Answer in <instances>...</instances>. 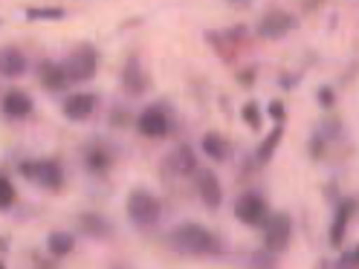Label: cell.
<instances>
[{"label": "cell", "instance_id": "cell-5", "mask_svg": "<svg viewBox=\"0 0 359 269\" xmlns=\"http://www.w3.org/2000/svg\"><path fill=\"white\" fill-rule=\"evenodd\" d=\"M261 229H264V249L278 255L290 246V237H293V220H290L287 212H276V214H266Z\"/></svg>", "mask_w": 359, "mask_h": 269}, {"label": "cell", "instance_id": "cell-12", "mask_svg": "<svg viewBox=\"0 0 359 269\" xmlns=\"http://www.w3.org/2000/svg\"><path fill=\"white\" fill-rule=\"evenodd\" d=\"M64 116L67 119H73V122H84L93 116V110H96V96L93 93H73V96H67L64 104Z\"/></svg>", "mask_w": 359, "mask_h": 269}, {"label": "cell", "instance_id": "cell-19", "mask_svg": "<svg viewBox=\"0 0 359 269\" xmlns=\"http://www.w3.org/2000/svg\"><path fill=\"white\" fill-rule=\"evenodd\" d=\"M165 168H171L180 177H191L197 171V156H194V151L189 145H177L174 153L165 160Z\"/></svg>", "mask_w": 359, "mask_h": 269}, {"label": "cell", "instance_id": "cell-6", "mask_svg": "<svg viewBox=\"0 0 359 269\" xmlns=\"http://www.w3.org/2000/svg\"><path fill=\"white\" fill-rule=\"evenodd\" d=\"M171 110L165 104H148L142 113L133 119V125H137V130L142 133V137L148 139H165L171 133Z\"/></svg>", "mask_w": 359, "mask_h": 269}, {"label": "cell", "instance_id": "cell-30", "mask_svg": "<svg viewBox=\"0 0 359 269\" xmlns=\"http://www.w3.org/2000/svg\"><path fill=\"white\" fill-rule=\"evenodd\" d=\"M322 153H325V139H322V137H313V142H310V156H313V160H319Z\"/></svg>", "mask_w": 359, "mask_h": 269}, {"label": "cell", "instance_id": "cell-9", "mask_svg": "<svg viewBox=\"0 0 359 269\" xmlns=\"http://www.w3.org/2000/svg\"><path fill=\"white\" fill-rule=\"evenodd\" d=\"M194 177H197V194H200V200H203V206L206 209H220V203H223V186H220V179H217V174L215 171H194Z\"/></svg>", "mask_w": 359, "mask_h": 269}, {"label": "cell", "instance_id": "cell-13", "mask_svg": "<svg viewBox=\"0 0 359 269\" xmlns=\"http://www.w3.org/2000/svg\"><path fill=\"white\" fill-rule=\"evenodd\" d=\"M84 165L87 171H93V174H107L110 165H114V151H110L104 142H87L84 148Z\"/></svg>", "mask_w": 359, "mask_h": 269}, {"label": "cell", "instance_id": "cell-10", "mask_svg": "<svg viewBox=\"0 0 359 269\" xmlns=\"http://www.w3.org/2000/svg\"><path fill=\"white\" fill-rule=\"evenodd\" d=\"M148 76L142 70V61L137 55H130L128 64H125V70H122V90L128 96H142L145 90H148Z\"/></svg>", "mask_w": 359, "mask_h": 269}, {"label": "cell", "instance_id": "cell-35", "mask_svg": "<svg viewBox=\"0 0 359 269\" xmlns=\"http://www.w3.org/2000/svg\"><path fill=\"white\" fill-rule=\"evenodd\" d=\"M0 269H4V261H0Z\"/></svg>", "mask_w": 359, "mask_h": 269}, {"label": "cell", "instance_id": "cell-8", "mask_svg": "<svg viewBox=\"0 0 359 269\" xmlns=\"http://www.w3.org/2000/svg\"><path fill=\"white\" fill-rule=\"evenodd\" d=\"M266 214H269V206H266V200H264L261 194H255V191H243V194L238 197V203H235V217L243 223V226L258 229L261 223L266 220Z\"/></svg>", "mask_w": 359, "mask_h": 269}, {"label": "cell", "instance_id": "cell-20", "mask_svg": "<svg viewBox=\"0 0 359 269\" xmlns=\"http://www.w3.org/2000/svg\"><path fill=\"white\" fill-rule=\"evenodd\" d=\"M281 139H284V122H276V127L269 130L266 137H264V142L258 145V151H255V160H258L261 165H266V163L276 156V151H278Z\"/></svg>", "mask_w": 359, "mask_h": 269}, {"label": "cell", "instance_id": "cell-1", "mask_svg": "<svg viewBox=\"0 0 359 269\" xmlns=\"http://www.w3.org/2000/svg\"><path fill=\"white\" fill-rule=\"evenodd\" d=\"M168 246L180 255H220L223 246L217 240V235H212L206 226H197V223H183L168 235Z\"/></svg>", "mask_w": 359, "mask_h": 269}, {"label": "cell", "instance_id": "cell-7", "mask_svg": "<svg viewBox=\"0 0 359 269\" xmlns=\"http://www.w3.org/2000/svg\"><path fill=\"white\" fill-rule=\"evenodd\" d=\"M296 27H299V18L293 12H287V9H269V12L261 15L255 32L261 38H266V41H281V38H287L290 32H293Z\"/></svg>", "mask_w": 359, "mask_h": 269}, {"label": "cell", "instance_id": "cell-28", "mask_svg": "<svg viewBox=\"0 0 359 269\" xmlns=\"http://www.w3.org/2000/svg\"><path fill=\"white\" fill-rule=\"evenodd\" d=\"M316 99H319V104H322L325 110H330V107L336 104V93H333V87H319Z\"/></svg>", "mask_w": 359, "mask_h": 269}, {"label": "cell", "instance_id": "cell-34", "mask_svg": "<svg viewBox=\"0 0 359 269\" xmlns=\"http://www.w3.org/2000/svg\"><path fill=\"white\" fill-rule=\"evenodd\" d=\"M226 4H246V0H226Z\"/></svg>", "mask_w": 359, "mask_h": 269}, {"label": "cell", "instance_id": "cell-29", "mask_svg": "<svg viewBox=\"0 0 359 269\" xmlns=\"http://www.w3.org/2000/svg\"><path fill=\"white\" fill-rule=\"evenodd\" d=\"M339 266L356 269V266H359V252H356V249H348V252H342V258H339Z\"/></svg>", "mask_w": 359, "mask_h": 269}, {"label": "cell", "instance_id": "cell-18", "mask_svg": "<svg viewBox=\"0 0 359 269\" xmlns=\"http://www.w3.org/2000/svg\"><path fill=\"white\" fill-rule=\"evenodd\" d=\"M79 232L96 237V240H104V237L114 235V223H110L104 214L87 212V214H79Z\"/></svg>", "mask_w": 359, "mask_h": 269}, {"label": "cell", "instance_id": "cell-26", "mask_svg": "<svg viewBox=\"0 0 359 269\" xmlns=\"http://www.w3.org/2000/svg\"><path fill=\"white\" fill-rule=\"evenodd\" d=\"M278 261H276V252H255V255H250V266H266V269H273Z\"/></svg>", "mask_w": 359, "mask_h": 269}, {"label": "cell", "instance_id": "cell-31", "mask_svg": "<svg viewBox=\"0 0 359 269\" xmlns=\"http://www.w3.org/2000/svg\"><path fill=\"white\" fill-rule=\"evenodd\" d=\"M238 84L241 87H252L255 84V70H241L238 73Z\"/></svg>", "mask_w": 359, "mask_h": 269}, {"label": "cell", "instance_id": "cell-21", "mask_svg": "<svg viewBox=\"0 0 359 269\" xmlns=\"http://www.w3.org/2000/svg\"><path fill=\"white\" fill-rule=\"evenodd\" d=\"M47 249H50L53 258H67V255L76 249V237H73L70 232H50Z\"/></svg>", "mask_w": 359, "mask_h": 269}, {"label": "cell", "instance_id": "cell-16", "mask_svg": "<svg viewBox=\"0 0 359 269\" xmlns=\"http://www.w3.org/2000/svg\"><path fill=\"white\" fill-rule=\"evenodd\" d=\"M200 151H203L212 163H229L232 160V142L226 137H220V133H203Z\"/></svg>", "mask_w": 359, "mask_h": 269}, {"label": "cell", "instance_id": "cell-33", "mask_svg": "<svg viewBox=\"0 0 359 269\" xmlns=\"http://www.w3.org/2000/svg\"><path fill=\"white\" fill-rule=\"evenodd\" d=\"M0 252H9V243L4 240V235H0Z\"/></svg>", "mask_w": 359, "mask_h": 269}, {"label": "cell", "instance_id": "cell-17", "mask_svg": "<svg viewBox=\"0 0 359 269\" xmlns=\"http://www.w3.org/2000/svg\"><path fill=\"white\" fill-rule=\"evenodd\" d=\"M38 81L43 90H53V93H61V90L70 87V81H67L64 70H61V64L58 61H41L38 67Z\"/></svg>", "mask_w": 359, "mask_h": 269}, {"label": "cell", "instance_id": "cell-14", "mask_svg": "<svg viewBox=\"0 0 359 269\" xmlns=\"http://www.w3.org/2000/svg\"><path fill=\"white\" fill-rule=\"evenodd\" d=\"M32 107H35V102H32L29 93H24V90H9V93L4 96V102H0V110H4V116H9V119L29 116Z\"/></svg>", "mask_w": 359, "mask_h": 269}, {"label": "cell", "instance_id": "cell-27", "mask_svg": "<svg viewBox=\"0 0 359 269\" xmlns=\"http://www.w3.org/2000/svg\"><path fill=\"white\" fill-rule=\"evenodd\" d=\"M266 113L273 116L276 122H284V119H287V107H284L281 99H273V102H269V107H266Z\"/></svg>", "mask_w": 359, "mask_h": 269}, {"label": "cell", "instance_id": "cell-3", "mask_svg": "<svg viewBox=\"0 0 359 269\" xmlns=\"http://www.w3.org/2000/svg\"><path fill=\"white\" fill-rule=\"evenodd\" d=\"M58 64H61V70H64V76H67L70 84H84V81L93 78L96 70H99V53H96L93 43H81V47H76Z\"/></svg>", "mask_w": 359, "mask_h": 269}, {"label": "cell", "instance_id": "cell-4", "mask_svg": "<svg viewBox=\"0 0 359 269\" xmlns=\"http://www.w3.org/2000/svg\"><path fill=\"white\" fill-rule=\"evenodd\" d=\"M18 174L27 177L29 183L43 186L50 191H61L64 188V168L58 160H35V163H20Z\"/></svg>", "mask_w": 359, "mask_h": 269}, {"label": "cell", "instance_id": "cell-22", "mask_svg": "<svg viewBox=\"0 0 359 269\" xmlns=\"http://www.w3.org/2000/svg\"><path fill=\"white\" fill-rule=\"evenodd\" d=\"M206 41L215 47V53H217V58L220 61H235V55H238V47L226 38V32H206Z\"/></svg>", "mask_w": 359, "mask_h": 269}, {"label": "cell", "instance_id": "cell-11", "mask_svg": "<svg viewBox=\"0 0 359 269\" xmlns=\"http://www.w3.org/2000/svg\"><path fill=\"white\" fill-rule=\"evenodd\" d=\"M353 214H356V197H342V203H339V209H336V217H333V226H330V237H327L330 246H336V249L342 246V237H345V232L351 226Z\"/></svg>", "mask_w": 359, "mask_h": 269}, {"label": "cell", "instance_id": "cell-2", "mask_svg": "<svg viewBox=\"0 0 359 269\" xmlns=\"http://www.w3.org/2000/svg\"><path fill=\"white\" fill-rule=\"evenodd\" d=\"M125 212H128V220L137 229L151 232L163 217V203H160V197L156 194H151L145 188H133L128 194V200H125Z\"/></svg>", "mask_w": 359, "mask_h": 269}, {"label": "cell", "instance_id": "cell-15", "mask_svg": "<svg viewBox=\"0 0 359 269\" xmlns=\"http://www.w3.org/2000/svg\"><path fill=\"white\" fill-rule=\"evenodd\" d=\"M27 55L18 47H0V78H20L27 76Z\"/></svg>", "mask_w": 359, "mask_h": 269}, {"label": "cell", "instance_id": "cell-32", "mask_svg": "<svg viewBox=\"0 0 359 269\" xmlns=\"http://www.w3.org/2000/svg\"><path fill=\"white\" fill-rule=\"evenodd\" d=\"M110 119H116V127H125L130 116H128V113H122V110H116V113H110ZM130 122H133V119H130Z\"/></svg>", "mask_w": 359, "mask_h": 269}, {"label": "cell", "instance_id": "cell-24", "mask_svg": "<svg viewBox=\"0 0 359 269\" xmlns=\"http://www.w3.org/2000/svg\"><path fill=\"white\" fill-rule=\"evenodd\" d=\"M241 119H243V125H246V127L258 130V127H261V122H264V113H261V107H258L255 102H246V104L241 107Z\"/></svg>", "mask_w": 359, "mask_h": 269}, {"label": "cell", "instance_id": "cell-23", "mask_svg": "<svg viewBox=\"0 0 359 269\" xmlns=\"http://www.w3.org/2000/svg\"><path fill=\"white\" fill-rule=\"evenodd\" d=\"M67 9L64 6H29L27 18L29 20H64Z\"/></svg>", "mask_w": 359, "mask_h": 269}, {"label": "cell", "instance_id": "cell-25", "mask_svg": "<svg viewBox=\"0 0 359 269\" xmlns=\"http://www.w3.org/2000/svg\"><path fill=\"white\" fill-rule=\"evenodd\" d=\"M15 197H18V191H15V186H12V179H9V177H4V174H0V212L12 209Z\"/></svg>", "mask_w": 359, "mask_h": 269}]
</instances>
